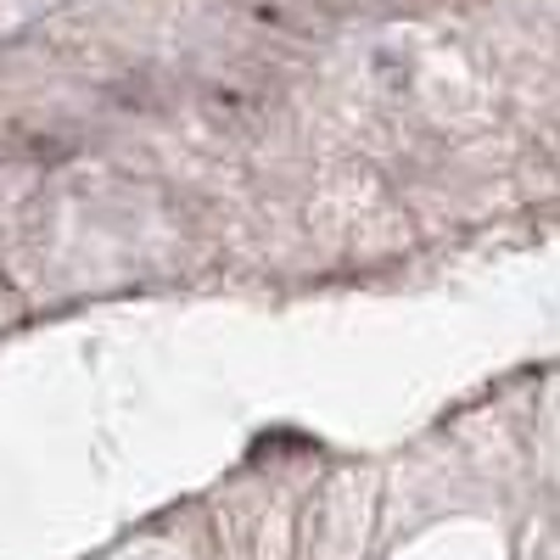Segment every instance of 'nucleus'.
Segmentation results:
<instances>
[{
	"label": "nucleus",
	"mask_w": 560,
	"mask_h": 560,
	"mask_svg": "<svg viewBox=\"0 0 560 560\" xmlns=\"http://www.w3.org/2000/svg\"><path fill=\"white\" fill-rule=\"evenodd\" d=\"M197 96H202V113L224 129H253L258 118H269L275 107V84L258 73V68H242V62H230V68H213L202 84H197Z\"/></svg>",
	"instance_id": "1"
},
{
	"label": "nucleus",
	"mask_w": 560,
	"mask_h": 560,
	"mask_svg": "<svg viewBox=\"0 0 560 560\" xmlns=\"http://www.w3.org/2000/svg\"><path fill=\"white\" fill-rule=\"evenodd\" d=\"M242 18L253 28H275V34H314V23H319L308 7H298V0H247Z\"/></svg>",
	"instance_id": "2"
}]
</instances>
